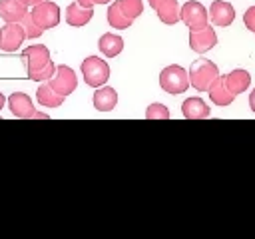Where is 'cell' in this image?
I'll return each instance as SVG.
<instances>
[{
    "label": "cell",
    "mask_w": 255,
    "mask_h": 239,
    "mask_svg": "<svg viewBox=\"0 0 255 239\" xmlns=\"http://www.w3.org/2000/svg\"><path fill=\"white\" fill-rule=\"evenodd\" d=\"M22 60L26 64L28 78L34 82H48L56 72V66L50 60V50L44 44H34L26 48L22 52Z\"/></svg>",
    "instance_id": "1"
},
{
    "label": "cell",
    "mask_w": 255,
    "mask_h": 239,
    "mask_svg": "<svg viewBox=\"0 0 255 239\" xmlns=\"http://www.w3.org/2000/svg\"><path fill=\"white\" fill-rule=\"evenodd\" d=\"M159 86L163 92L171 94V96H177V94H183L187 92V88L191 86L189 84V72H185V68L181 66H167L161 70L159 74Z\"/></svg>",
    "instance_id": "2"
},
{
    "label": "cell",
    "mask_w": 255,
    "mask_h": 239,
    "mask_svg": "<svg viewBox=\"0 0 255 239\" xmlns=\"http://www.w3.org/2000/svg\"><path fill=\"white\" fill-rule=\"evenodd\" d=\"M219 76V70L217 66L211 62V60H205V58H199L191 64L189 68V84L197 90V92H207L209 86L213 84V80Z\"/></svg>",
    "instance_id": "3"
},
{
    "label": "cell",
    "mask_w": 255,
    "mask_h": 239,
    "mask_svg": "<svg viewBox=\"0 0 255 239\" xmlns=\"http://www.w3.org/2000/svg\"><path fill=\"white\" fill-rule=\"evenodd\" d=\"M82 76H84V82L92 88L106 86L110 78V66L106 64V60L98 56H90L82 62Z\"/></svg>",
    "instance_id": "4"
},
{
    "label": "cell",
    "mask_w": 255,
    "mask_h": 239,
    "mask_svg": "<svg viewBox=\"0 0 255 239\" xmlns=\"http://www.w3.org/2000/svg\"><path fill=\"white\" fill-rule=\"evenodd\" d=\"M32 18L34 22L42 28V30H50V28H56L60 24V6L56 2H50V0H44L36 6H32Z\"/></svg>",
    "instance_id": "5"
},
{
    "label": "cell",
    "mask_w": 255,
    "mask_h": 239,
    "mask_svg": "<svg viewBox=\"0 0 255 239\" xmlns=\"http://www.w3.org/2000/svg\"><path fill=\"white\" fill-rule=\"evenodd\" d=\"M181 22H185V26L189 28V30H199V28H203V26H207V22H209V12H207V8L201 4V2H197V0H189V2H185L183 6H181Z\"/></svg>",
    "instance_id": "6"
},
{
    "label": "cell",
    "mask_w": 255,
    "mask_h": 239,
    "mask_svg": "<svg viewBox=\"0 0 255 239\" xmlns=\"http://www.w3.org/2000/svg\"><path fill=\"white\" fill-rule=\"evenodd\" d=\"M8 108L12 112L14 118H20V120H32V118H48L46 114H38L34 110V104L30 100V96H26L24 92H14L10 98H8Z\"/></svg>",
    "instance_id": "7"
},
{
    "label": "cell",
    "mask_w": 255,
    "mask_h": 239,
    "mask_svg": "<svg viewBox=\"0 0 255 239\" xmlns=\"http://www.w3.org/2000/svg\"><path fill=\"white\" fill-rule=\"evenodd\" d=\"M48 84L60 94V96H70L76 86H78V76L70 66H58L54 76L48 80Z\"/></svg>",
    "instance_id": "8"
},
{
    "label": "cell",
    "mask_w": 255,
    "mask_h": 239,
    "mask_svg": "<svg viewBox=\"0 0 255 239\" xmlns=\"http://www.w3.org/2000/svg\"><path fill=\"white\" fill-rule=\"evenodd\" d=\"M26 38V30L20 22H6L4 28H0V50L14 52L22 46Z\"/></svg>",
    "instance_id": "9"
},
{
    "label": "cell",
    "mask_w": 255,
    "mask_h": 239,
    "mask_svg": "<svg viewBox=\"0 0 255 239\" xmlns=\"http://www.w3.org/2000/svg\"><path fill=\"white\" fill-rule=\"evenodd\" d=\"M217 46V34L213 30V26H203L199 30H189V48L197 54L209 52L211 48Z\"/></svg>",
    "instance_id": "10"
},
{
    "label": "cell",
    "mask_w": 255,
    "mask_h": 239,
    "mask_svg": "<svg viewBox=\"0 0 255 239\" xmlns=\"http://www.w3.org/2000/svg\"><path fill=\"white\" fill-rule=\"evenodd\" d=\"M209 20L213 26L225 28L235 20V8L225 0H215L209 6Z\"/></svg>",
    "instance_id": "11"
},
{
    "label": "cell",
    "mask_w": 255,
    "mask_h": 239,
    "mask_svg": "<svg viewBox=\"0 0 255 239\" xmlns=\"http://www.w3.org/2000/svg\"><path fill=\"white\" fill-rule=\"evenodd\" d=\"M251 84V74L243 68H237V70H231L227 76H225V86L227 90L233 94V96H239L243 92H247Z\"/></svg>",
    "instance_id": "12"
},
{
    "label": "cell",
    "mask_w": 255,
    "mask_h": 239,
    "mask_svg": "<svg viewBox=\"0 0 255 239\" xmlns=\"http://www.w3.org/2000/svg\"><path fill=\"white\" fill-rule=\"evenodd\" d=\"M181 114L185 120H207L211 116V110L201 98H187L181 104Z\"/></svg>",
    "instance_id": "13"
},
{
    "label": "cell",
    "mask_w": 255,
    "mask_h": 239,
    "mask_svg": "<svg viewBox=\"0 0 255 239\" xmlns=\"http://www.w3.org/2000/svg\"><path fill=\"white\" fill-rule=\"evenodd\" d=\"M28 6L22 0H0V18L4 22H22Z\"/></svg>",
    "instance_id": "14"
},
{
    "label": "cell",
    "mask_w": 255,
    "mask_h": 239,
    "mask_svg": "<svg viewBox=\"0 0 255 239\" xmlns=\"http://www.w3.org/2000/svg\"><path fill=\"white\" fill-rule=\"evenodd\" d=\"M207 94H209V98H211V102L215 104V106H229L233 100H235V96L227 90V86H225V76H217L215 80H213V84L209 86V90H207Z\"/></svg>",
    "instance_id": "15"
},
{
    "label": "cell",
    "mask_w": 255,
    "mask_h": 239,
    "mask_svg": "<svg viewBox=\"0 0 255 239\" xmlns=\"http://www.w3.org/2000/svg\"><path fill=\"white\" fill-rule=\"evenodd\" d=\"M94 16V8H86V6H80L78 2H72L68 8H66V22L74 28H80V26H86Z\"/></svg>",
    "instance_id": "16"
},
{
    "label": "cell",
    "mask_w": 255,
    "mask_h": 239,
    "mask_svg": "<svg viewBox=\"0 0 255 239\" xmlns=\"http://www.w3.org/2000/svg\"><path fill=\"white\" fill-rule=\"evenodd\" d=\"M116 104H118V94H116V90L114 88H110V86H100L98 90H96V94H94V108L98 110V112H112L114 108H116Z\"/></svg>",
    "instance_id": "17"
},
{
    "label": "cell",
    "mask_w": 255,
    "mask_h": 239,
    "mask_svg": "<svg viewBox=\"0 0 255 239\" xmlns=\"http://www.w3.org/2000/svg\"><path fill=\"white\" fill-rule=\"evenodd\" d=\"M98 48L106 58H116L124 50V40L118 34H104L98 40Z\"/></svg>",
    "instance_id": "18"
},
{
    "label": "cell",
    "mask_w": 255,
    "mask_h": 239,
    "mask_svg": "<svg viewBox=\"0 0 255 239\" xmlns=\"http://www.w3.org/2000/svg\"><path fill=\"white\" fill-rule=\"evenodd\" d=\"M155 12H157V18L163 22V24H177L179 20H181V8H179V4H177V0H165V2H161L157 8H155Z\"/></svg>",
    "instance_id": "19"
},
{
    "label": "cell",
    "mask_w": 255,
    "mask_h": 239,
    "mask_svg": "<svg viewBox=\"0 0 255 239\" xmlns=\"http://www.w3.org/2000/svg\"><path fill=\"white\" fill-rule=\"evenodd\" d=\"M108 22H110V26L116 28V30H126V28L131 26L133 20H131L129 16H126V12L122 10L120 0H118V2H112L110 8H108Z\"/></svg>",
    "instance_id": "20"
},
{
    "label": "cell",
    "mask_w": 255,
    "mask_h": 239,
    "mask_svg": "<svg viewBox=\"0 0 255 239\" xmlns=\"http://www.w3.org/2000/svg\"><path fill=\"white\" fill-rule=\"evenodd\" d=\"M36 98H38V102H40L42 106H46V108H58V106H62L64 100H66V96H60L48 82L38 88Z\"/></svg>",
    "instance_id": "21"
},
{
    "label": "cell",
    "mask_w": 255,
    "mask_h": 239,
    "mask_svg": "<svg viewBox=\"0 0 255 239\" xmlns=\"http://www.w3.org/2000/svg\"><path fill=\"white\" fill-rule=\"evenodd\" d=\"M120 6L126 12V16H129L131 20H135L143 12V2L141 0H120Z\"/></svg>",
    "instance_id": "22"
},
{
    "label": "cell",
    "mask_w": 255,
    "mask_h": 239,
    "mask_svg": "<svg viewBox=\"0 0 255 239\" xmlns=\"http://www.w3.org/2000/svg\"><path fill=\"white\" fill-rule=\"evenodd\" d=\"M145 118L147 120H169L171 114L163 104H149L145 110Z\"/></svg>",
    "instance_id": "23"
},
{
    "label": "cell",
    "mask_w": 255,
    "mask_h": 239,
    "mask_svg": "<svg viewBox=\"0 0 255 239\" xmlns=\"http://www.w3.org/2000/svg\"><path fill=\"white\" fill-rule=\"evenodd\" d=\"M20 24L24 26V30H26V38H30V40H32V38H40V36H42V32H44V30L34 22V18H32V14H30V12L22 18V22H20Z\"/></svg>",
    "instance_id": "24"
},
{
    "label": "cell",
    "mask_w": 255,
    "mask_h": 239,
    "mask_svg": "<svg viewBox=\"0 0 255 239\" xmlns=\"http://www.w3.org/2000/svg\"><path fill=\"white\" fill-rule=\"evenodd\" d=\"M243 24L249 28V32H255V6L247 8L243 14Z\"/></svg>",
    "instance_id": "25"
},
{
    "label": "cell",
    "mask_w": 255,
    "mask_h": 239,
    "mask_svg": "<svg viewBox=\"0 0 255 239\" xmlns=\"http://www.w3.org/2000/svg\"><path fill=\"white\" fill-rule=\"evenodd\" d=\"M80 6H86V8H94V4H108L112 0H76Z\"/></svg>",
    "instance_id": "26"
},
{
    "label": "cell",
    "mask_w": 255,
    "mask_h": 239,
    "mask_svg": "<svg viewBox=\"0 0 255 239\" xmlns=\"http://www.w3.org/2000/svg\"><path fill=\"white\" fill-rule=\"evenodd\" d=\"M249 108L253 110V114H255V88L251 90V94H249Z\"/></svg>",
    "instance_id": "27"
},
{
    "label": "cell",
    "mask_w": 255,
    "mask_h": 239,
    "mask_svg": "<svg viewBox=\"0 0 255 239\" xmlns=\"http://www.w3.org/2000/svg\"><path fill=\"white\" fill-rule=\"evenodd\" d=\"M147 2H149V6H151V8L155 10V8H157V6L161 4V2H165V0H147Z\"/></svg>",
    "instance_id": "28"
},
{
    "label": "cell",
    "mask_w": 255,
    "mask_h": 239,
    "mask_svg": "<svg viewBox=\"0 0 255 239\" xmlns=\"http://www.w3.org/2000/svg\"><path fill=\"white\" fill-rule=\"evenodd\" d=\"M26 6H36V4H40V2H44V0H22Z\"/></svg>",
    "instance_id": "29"
},
{
    "label": "cell",
    "mask_w": 255,
    "mask_h": 239,
    "mask_svg": "<svg viewBox=\"0 0 255 239\" xmlns=\"http://www.w3.org/2000/svg\"><path fill=\"white\" fill-rule=\"evenodd\" d=\"M4 104H6V98H4V94L0 92V112H2V108H4Z\"/></svg>",
    "instance_id": "30"
}]
</instances>
